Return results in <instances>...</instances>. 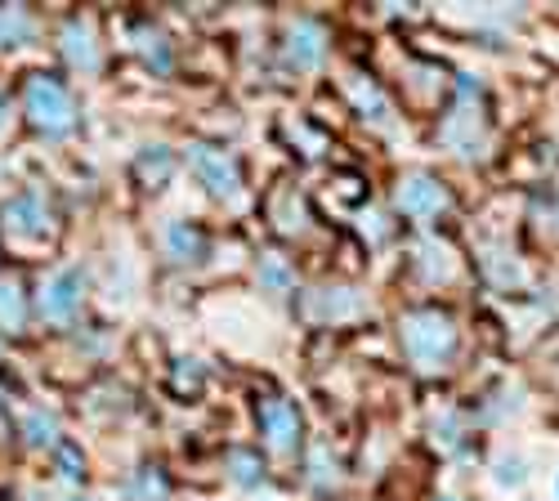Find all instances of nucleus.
Masks as SVG:
<instances>
[{"instance_id":"nucleus-7","label":"nucleus","mask_w":559,"mask_h":501,"mask_svg":"<svg viewBox=\"0 0 559 501\" xmlns=\"http://www.w3.org/2000/svg\"><path fill=\"white\" fill-rule=\"evenodd\" d=\"M166 242H170V255H175V260H198V255L206 251L202 229H189V224H170Z\"/></svg>"},{"instance_id":"nucleus-11","label":"nucleus","mask_w":559,"mask_h":501,"mask_svg":"<svg viewBox=\"0 0 559 501\" xmlns=\"http://www.w3.org/2000/svg\"><path fill=\"white\" fill-rule=\"evenodd\" d=\"M50 430H55V421L40 417V413L27 421V439H32V443H50Z\"/></svg>"},{"instance_id":"nucleus-10","label":"nucleus","mask_w":559,"mask_h":501,"mask_svg":"<svg viewBox=\"0 0 559 501\" xmlns=\"http://www.w3.org/2000/svg\"><path fill=\"white\" fill-rule=\"evenodd\" d=\"M139 488H144V501H166L170 497V484H166L162 466H144V470H139Z\"/></svg>"},{"instance_id":"nucleus-12","label":"nucleus","mask_w":559,"mask_h":501,"mask_svg":"<svg viewBox=\"0 0 559 501\" xmlns=\"http://www.w3.org/2000/svg\"><path fill=\"white\" fill-rule=\"evenodd\" d=\"M264 278H269L273 291H287V269L277 264V260H264Z\"/></svg>"},{"instance_id":"nucleus-9","label":"nucleus","mask_w":559,"mask_h":501,"mask_svg":"<svg viewBox=\"0 0 559 501\" xmlns=\"http://www.w3.org/2000/svg\"><path fill=\"white\" fill-rule=\"evenodd\" d=\"M228 462L238 466V470H233V479H238V484H264V466L255 462V452L233 448V452H228Z\"/></svg>"},{"instance_id":"nucleus-6","label":"nucleus","mask_w":559,"mask_h":501,"mask_svg":"<svg viewBox=\"0 0 559 501\" xmlns=\"http://www.w3.org/2000/svg\"><path fill=\"white\" fill-rule=\"evenodd\" d=\"M5 229H27V234H45V198L32 189L23 198H14L5 206Z\"/></svg>"},{"instance_id":"nucleus-13","label":"nucleus","mask_w":559,"mask_h":501,"mask_svg":"<svg viewBox=\"0 0 559 501\" xmlns=\"http://www.w3.org/2000/svg\"><path fill=\"white\" fill-rule=\"evenodd\" d=\"M5 112H10V104H5V95H0V126H5Z\"/></svg>"},{"instance_id":"nucleus-2","label":"nucleus","mask_w":559,"mask_h":501,"mask_svg":"<svg viewBox=\"0 0 559 501\" xmlns=\"http://www.w3.org/2000/svg\"><path fill=\"white\" fill-rule=\"evenodd\" d=\"M189 162H193V170L202 175V184H206L215 198H233V193H238L242 170H238V162H233L224 148H215V144H193V148H189Z\"/></svg>"},{"instance_id":"nucleus-14","label":"nucleus","mask_w":559,"mask_h":501,"mask_svg":"<svg viewBox=\"0 0 559 501\" xmlns=\"http://www.w3.org/2000/svg\"><path fill=\"white\" fill-rule=\"evenodd\" d=\"M443 501H452V497H443Z\"/></svg>"},{"instance_id":"nucleus-1","label":"nucleus","mask_w":559,"mask_h":501,"mask_svg":"<svg viewBox=\"0 0 559 501\" xmlns=\"http://www.w3.org/2000/svg\"><path fill=\"white\" fill-rule=\"evenodd\" d=\"M23 99H27V112H32L36 130H45V134H68L76 126L72 95H68L63 76H55V72H32L27 85H23Z\"/></svg>"},{"instance_id":"nucleus-3","label":"nucleus","mask_w":559,"mask_h":501,"mask_svg":"<svg viewBox=\"0 0 559 501\" xmlns=\"http://www.w3.org/2000/svg\"><path fill=\"white\" fill-rule=\"evenodd\" d=\"M260 426H264V439L273 452H296L300 448V413H296V403L287 398H264L260 403Z\"/></svg>"},{"instance_id":"nucleus-5","label":"nucleus","mask_w":559,"mask_h":501,"mask_svg":"<svg viewBox=\"0 0 559 501\" xmlns=\"http://www.w3.org/2000/svg\"><path fill=\"white\" fill-rule=\"evenodd\" d=\"M76 305H81V273H59V278L45 287V296H40V313L45 318H72L76 313Z\"/></svg>"},{"instance_id":"nucleus-4","label":"nucleus","mask_w":559,"mask_h":501,"mask_svg":"<svg viewBox=\"0 0 559 501\" xmlns=\"http://www.w3.org/2000/svg\"><path fill=\"white\" fill-rule=\"evenodd\" d=\"M399 206H403V215H412V219H435V215L448 206V193H443L439 179L412 175V179H403V184H399Z\"/></svg>"},{"instance_id":"nucleus-8","label":"nucleus","mask_w":559,"mask_h":501,"mask_svg":"<svg viewBox=\"0 0 559 501\" xmlns=\"http://www.w3.org/2000/svg\"><path fill=\"white\" fill-rule=\"evenodd\" d=\"M292 59H296L300 68H313V63L322 59V40H318V27H313V23H300V27L292 32Z\"/></svg>"},{"instance_id":"nucleus-15","label":"nucleus","mask_w":559,"mask_h":501,"mask_svg":"<svg viewBox=\"0 0 559 501\" xmlns=\"http://www.w3.org/2000/svg\"><path fill=\"white\" fill-rule=\"evenodd\" d=\"M76 501H81V497H76Z\"/></svg>"}]
</instances>
